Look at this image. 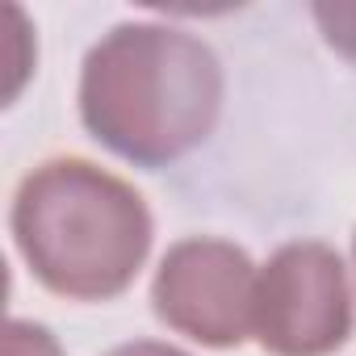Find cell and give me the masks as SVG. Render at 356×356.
Listing matches in <instances>:
<instances>
[{"mask_svg": "<svg viewBox=\"0 0 356 356\" xmlns=\"http://www.w3.org/2000/svg\"><path fill=\"white\" fill-rule=\"evenodd\" d=\"M314 22L323 26V38L356 63V5H318Z\"/></svg>", "mask_w": 356, "mask_h": 356, "instance_id": "5", "label": "cell"}, {"mask_svg": "<svg viewBox=\"0 0 356 356\" xmlns=\"http://www.w3.org/2000/svg\"><path fill=\"white\" fill-rule=\"evenodd\" d=\"M5 356H63L59 343L51 339L47 327H34V323H9L5 331Z\"/></svg>", "mask_w": 356, "mask_h": 356, "instance_id": "6", "label": "cell"}, {"mask_svg": "<svg viewBox=\"0 0 356 356\" xmlns=\"http://www.w3.org/2000/svg\"><path fill=\"white\" fill-rule=\"evenodd\" d=\"M109 356H185V352H176L168 343H126V348H113Z\"/></svg>", "mask_w": 356, "mask_h": 356, "instance_id": "7", "label": "cell"}, {"mask_svg": "<svg viewBox=\"0 0 356 356\" xmlns=\"http://www.w3.org/2000/svg\"><path fill=\"white\" fill-rule=\"evenodd\" d=\"M13 235L42 285L67 298H113L151 248L143 197L88 159H51L13 202Z\"/></svg>", "mask_w": 356, "mask_h": 356, "instance_id": "2", "label": "cell"}, {"mask_svg": "<svg viewBox=\"0 0 356 356\" xmlns=\"http://www.w3.org/2000/svg\"><path fill=\"white\" fill-rule=\"evenodd\" d=\"M222 101L214 51L172 26H118L92 47L80 76L88 130L134 163H168L193 151Z\"/></svg>", "mask_w": 356, "mask_h": 356, "instance_id": "1", "label": "cell"}, {"mask_svg": "<svg viewBox=\"0 0 356 356\" xmlns=\"http://www.w3.org/2000/svg\"><path fill=\"white\" fill-rule=\"evenodd\" d=\"M155 310L168 327L210 348H231L256 314L252 260L222 239L176 243L155 273Z\"/></svg>", "mask_w": 356, "mask_h": 356, "instance_id": "4", "label": "cell"}, {"mask_svg": "<svg viewBox=\"0 0 356 356\" xmlns=\"http://www.w3.org/2000/svg\"><path fill=\"white\" fill-rule=\"evenodd\" d=\"M256 335L277 356H327L352 331L343 264L323 243L281 248L256 281Z\"/></svg>", "mask_w": 356, "mask_h": 356, "instance_id": "3", "label": "cell"}]
</instances>
